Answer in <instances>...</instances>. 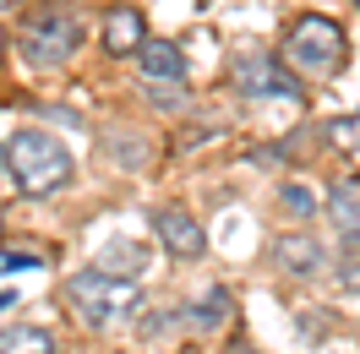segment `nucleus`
I'll return each instance as SVG.
<instances>
[{
	"label": "nucleus",
	"mask_w": 360,
	"mask_h": 354,
	"mask_svg": "<svg viewBox=\"0 0 360 354\" xmlns=\"http://www.w3.org/2000/svg\"><path fill=\"white\" fill-rule=\"evenodd\" d=\"M0 6H22V0H0Z\"/></svg>",
	"instance_id": "nucleus-20"
},
{
	"label": "nucleus",
	"mask_w": 360,
	"mask_h": 354,
	"mask_svg": "<svg viewBox=\"0 0 360 354\" xmlns=\"http://www.w3.org/2000/svg\"><path fill=\"white\" fill-rule=\"evenodd\" d=\"M0 175H6V153H0Z\"/></svg>",
	"instance_id": "nucleus-21"
},
{
	"label": "nucleus",
	"mask_w": 360,
	"mask_h": 354,
	"mask_svg": "<svg viewBox=\"0 0 360 354\" xmlns=\"http://www.w3.org/2000/svg\"><path fill=\"white\" fill-rule=\"evenodd\" d=\"M0 153H6V169H11L22 197H49V191H66L71 185V153H66L60 136L22 126V131H11V142Z\"/></svg>",
	"instance_id": "nucleus-1"
},
{
	"label": "nucleus",
	"mask_w": 360,
	"mask_h": 354,
	"mask_svg": "<svg viewBox=\"0 0 360 354\" xmlns=\"http://www.w3.org/2000/svg\"><path fill=\"white\" fill-rule=\"evenodd\" d=\"M338 284L349 289V294H360V251H355V256H349L344 267H338Z\"/></svg>",
	"instance_id": "nucleus-17"
},
{
	"label": "nucleus",
	"mask_w": 360,
	"mask_h": 354,
	"mask_svg": "<svg viewBox=\"0 0 360 354\" xmlns=\"http://www.w3.org/2000/svg\"><path fill=\"white\" fill-rule=\"evenodd\" d=\"M153 235H158V245H164L169 256H180V262H197V256L207 251L202 223L191 218L186 207H158L153 213Z\"/></svg>",
	"instance_id": "nucleus-6"
},
{
	"label": "nucleus",
	"mask_w": 360,
	"mask_h": 354,
	"mask_svg": "<svg viewBox=\"0 0 360 354\" xmlns=\"http://www.w3.org/2000/svg\"><path fill=\"white\" fill-rule=\"evenodd\" d=\"M136 66H142V82H186V55L169 39H148L136 49Z\"/></svg>",
	"instance_id": "nucleus-10"
},
{
	"label": "nucleus",
	"mask_w": 360,
	"mask_h": 354,
	"mask_svg": "<svg viewBox=\"0 0 360 354\" xmlns=\"http://www.w3.org/2000/svg\"><path fill=\"white\" fill-rule=\"evenodd\" d=\"M0 354H55V338L44 327L11 322V327H0Z\"/></svg>",
	"instance_id": "nucleus-13"
},
{
	"label": "nucleus",
	"mask_w": 360,
	"mask_h": 354,
	"mask_svg": "<svg viewBox=\"0 0 360 354\" xmlns=\"http://www.w3.org/2000/svg\"><path fill=\"white\" fill-rule=\"evenodd\" d=\"M66 300L88 327H110V322H120L136 306V284H120V278H104V273L88 267V273L66 278Z\"/></svg>",
	"instance_id": "nucleus-4"
},
{
	"label": "nucleus",
	"mask_w": 360,
	"mask_h": 354,
	"mask_svg": "<svg viewBox=\"0 0 360 354\" xmlns=\"http://www.w3.org/2000/svg\"><path fill=\"white\" fill-rule=\"evenodd\" d=\"M6 49H11V39H6V27H0V60H6Z\"/></svg>",
	"instance_id": "nucleus-19"
},
{
	"label": "nucleus",
	"mask_w": 360,
	"mask_h": 354,
	"mask_svg": "<svg viewBox=\"0 0 360 354\" xmlns=\"http://www.w3.org/2000/svg\"><path fill=\"white\" fill-rule=\"evenodd\" d=\"M273 267H284V273H295V278H316L322 267H328V245L316 240L311 229H290V235H278V240L268 245Z\"/></svg>",
	"instance_id": "nucleus-7"
},
{
	"label": "nucleus",
	"mask_w": 360,
	"mask_h": 354,
	"mask_svg": "<svg viewBox=\"0 0 360 354\" xmlns=\"http://www.w3.org/2000/svg\"><path fill=\"white\" fill-rule=\"evenodd\" d=\"M328 131L344 136V142H360V120H328Z\"/></svg>",
	"instance_id": "nucleus-18"
},
{
	"label": "nucleus",
	"mask_w": 360,
	"mask_h": 354,
	"mask_svg": "<svg viewBox=\"0 0 360 354\" xmlns=\"http://www.w3.org/2000/svg\"><path fill=\"white\" fill-rule=\"evenodd\" d=\"M328 213H333V223L355 240V251H360V175L333 180V191H328Z\"/></svg>",
	"instance_id": "nucleus-11"
},
{
	"label": "nucleus",
	"mask_w": 360,
	"mask_h": 354,
	"mask_svg": "<svg viewBox=\"0 0 360 354\" xmlns=\"http://www.w3.org/2000/svg\"><path fill=\"white\" fill-rule=\"evenodd\" d=\"M229 82H235V93H246V98H306L300 82L284 71V60L273 49H240L229 60Z\"/></svg>",
	"instance_id": "nucleus-5"
},
{
	"label": "nucleus",
	"mask_w": 360,
	"mask_h": 354,
	"mask_svg": "<svg viewBox=\"0 0 360 354\" xmlns=\"http://www.w3.org/2000/svg\"><path fill=\"white\" fill-rule=\"evenodd\" d=\"M11 49L22 55L27 66H39V71L66 66L71 55L82 49V17H77L71 6H39V11H27V17H22Z\"/></svg>",
	"instance_id": "nucleus-3"
},
{
	"label": "nucleus",
	"mask_w": 360,
	"mask_h": 354,
	"mask_svg": "<svg viewBox=\"0 0 360 354\" xmlns=\"http://www.w3.org/2000/svg\"><path fill=\"white\" fill-rule=\"evenodd\" d=\"M104 148L115 153V164H120V169H136V164H148V142H136V148H131V142H120V131L104 136Z\"/></svg>",
	"instance_id": "nucleus-14"
},
{
	"label": "nucleus",
	"mask_w": 360,
	"mask_h": 354,
	"mask_svg": "<svg viewBox=\"0 0 360 354\" xmlns=\"http://www.w3.org/2000/svg\"><path fill=\"white\" fill-rule=\"evenodd\" d=\"M148 245L142 240H110V245H98V256H93V273H104V278H120V284H136L142 273H148Z\"/></svg>",
	"instance_id": "nucleus-8"
},
{
	"label": "nucleus",
	"mask_w": 360,
	"mask_h": 354,
	"mask_svg": "<svg viewBox=\"0 0 360 354\" xmlns=\"http://www.w3.org/2000/svg\"><path fill=\"white\" fill-rule=\"evenodd\" d=\"M344 55H349V39H344V27L333 17H322V11H306V17H295V27L284 33V49H278V60L290 71L295 82L300 77H311V82H328L344 71Z\"/></svg>",
	"instance_id": "nucleus-2"
},
{
	"label": "nucleus",
	"mask_w": 360,
	"mask_h": 354,
	"mask_svg": "<svg viewBox=\"0 0 360 354\" xmlns=\"http://www.w3.org/2000/svg\"><path fill=\"white\" fill-rule=\"evenodd\" d=\"M142 88H148V98L158 110H180L186 104V82H142Z\"/></svg>",
	"instance_id": "nucleus-15"
},
{
	"label": "nucleus",
	"mask_w": 360,
	"mask_h": 354,
	"mask_svg": "<svg viewBox=\"0 0 360 354\" xmlns=\"http://www.w3.org/2000/svg\"><path fill=\"white\" fill-rule=\"evenodd\" d=\"M278 202L290 207L295 218H311V213H316V197H311V191H300V185H284V191H278Z\"/></svg>",
	"instance_id": "nucleus-16"
},
{
	"label": "nucleus",
	"mask_w": 360,
	"mask_h": 354,
	"mask_svg": "<svg viewBox=\"0 0 360 354\" xmlns=\"http://www.w3.org/2000/svg\"><path fill=\"white\" fill-rule=\"evenodd\" d=\"M229 316H235V294H229V289H207L202 300L191 306V316H186V322H191L197 332H213V327H224Z\"/></svg>",
	"instance_id": "nucleus-12"
},
{
	"label": "nucleus",
	"mask_w": 360,
	"mask_h": 354,
	"mask_svg": "<svg viewBox=\"0 0 360 354\" xmlns=\"http://www.w3.org/2000/svg\"><path fill=\"white\" fill-rule=\"evenodd\" d=\"M148 44V17L136 6H110L104 11V49L110 55H136Z\"/></svg>",
	"instance_id": "nucleus-9"
}]
</instances>
